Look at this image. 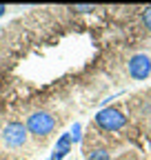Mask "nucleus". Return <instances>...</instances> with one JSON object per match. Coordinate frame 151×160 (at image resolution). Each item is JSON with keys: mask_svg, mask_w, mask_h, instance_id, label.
Returning <instances> with one entry per match:
<instances>
[{"mask_svg": "<svg viewBox=\"0 0 151 160\" xmlns=\"http://www.w3.org/2000/svg\"><path fill=\"white\" fill-rule=\"evenodd\" d=\"M87 160H111V156H109V151L105 147H98V149H91L89 151Z\"/></svg>", "mask_w": 151, "mask_h": 160, "instance_id": "423d86ee", "label": "nucleus"}, {"mask_svg": "<svg viewBox=\"0 0 151 160\" xmlns=\"http://www.w3.org/2000/svg\"><path fill=\"white\" fill-rule=\"evenodd\" d=\"M0 140H2V145L7 149H20L27 145L29 140V131L22 122H18V120H13V122H7L2 133H0Z\"/></svg>", "mask_w": 151, "mask_h": 160, "instance_id": "f03ea898", "label": "nucleus"}, {"mask_svg": "<svg viewBox=\"0 0 151 160\" xmlns=\"http://www.w3.org/2000/svg\"><path fill=\"white\" fill-rule=\"evenodd\" d=\"M129 76L134 80H147L151 76V58L147 53H136L129 58Z\"/></svg>", "mask_w": 151, "mask_h": 160, "instance_id": "20e7f679", "label": "nucleus"}, {"mask_svg": "<svg viewBox=\"0 0 151 160\" xmlns=\"http://www.w3.org/2000/svg\"><path fill=\"white\" fill-rule=\"evenodd\" d=\"M5 11H7V7H5V5H0V16H5Z\"/></svg>", "mask_w": 151, "mask_h": 160, "instance_id": "9d476101", "label": "nucleus"}, {"mask_svg": "<svg viewBox=\"0 0 151 160\" xmlns=\"http://www.w3.org/2000/svg\"><path fill=\"white\" fill-rule=\"evenodd\" d=\"M71 9H73V11H78V13H91L96 7H93V5H73Z\"/></svg>", "mask_w": 151, "mask_h": 160, "instance_id": "6e6552de", "label": "nucleus"}, {"mask_svg": "<svg viewBox=\"0 0 151 160\" xmlns=\"http://www.w3.org/2000/svg\"><path fill=\"white\" fill-rule=\"evenodd\" d=\"M96 125L102 129V131H118L127 125V116L120 111V109H113V107H107V109H100L96 113Z\"/></svg>", "mask_w": 151, "mask_h": 160, "instance_id": "7ed1b4c3", "label": "nucleus"}, {"mask_svg": "<svg viewBox=\"0 0 151 160\" xmlns=\"http://www.w3.org/2000/svg\"><path fill=\"white\" fill-rule=\"evenodd\" d=\"M69 138H71V145H73V142L78 145L80 140H82V125H80V122H76V125L71 127V131H69Z\"/></svg>", "mask_w": 151, "mask_h": 160, "instance_id": "0eeeda50", "label": "nucleus"}, {"mask_svg": "<svg viewBox=\"0 0 151 160\" xmlns=\"http://www.w3.org/2000/svg\"><path fill=\"white\" fill-rule=\"evenodd\" d=\"M142 22H144V27L151 31V7H147V9L142 11Z\"/></svg>", "mask_w": 151, "mask_h": 160, "instance_id": "1a4fd4ad", "label": "nucleus"}, {"mask_svg": "<svg viewBox=\"0 0 151 160\" xmlns=\"http://www.w3.org/2000/svg\"><path fill=\"white\" fill-rule=\"evenodd\" d=\"M27 131L36 138H47L49 133H53L56 129V118L49 113V111H33L29 118H27V122H25Z\"/></svg>", "mask_w": 151, "mask_h": 160, "instance_id": "f257e3e1", "label": "nucleus"}, {"mask_svg": "<svg viewBox=\"0 0 151 160\" xmlns=\"http://www.w3.org/2000/svg\"><path fill=\"white\" fill-rule=\"evenodd\" d=\"M69 151H71V138H69V133H62V136L58 138V142H56V147H53L49 160H62Z\"/></svg>", "mask_w": 151, "mask_h": 160, "instance_id": "39448f33", "label": "nucleus"}]
</instances>
